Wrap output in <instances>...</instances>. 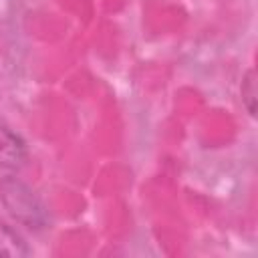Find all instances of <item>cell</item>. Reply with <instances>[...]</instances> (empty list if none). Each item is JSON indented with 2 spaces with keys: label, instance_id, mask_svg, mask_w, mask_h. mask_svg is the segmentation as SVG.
<instances>
[{
  "label": "cell",
  "instance_id": "6da1fadb",
  "mask_svg": "<svg viewBox=\"0 0 258 258\" xmlns=\"http://www.w3.org/2000/svg\"><path fill=\"white\" fill-rule=\"evenodd\" d=\"M0 202L6 212L22 226L30 230H42L48 224V210L42 200L18 177L0 179Z\"/></svg>",
  "mask_w": 258,
  "mask_h": 258
},
{
  "label": "cell",
  "instance_id": "7a4b0ae2",
  "mask_svg": "<svg viewBox=\"0 0 258 258\" xmlns=\"http://www.w3.org/2000/svg\"><path fill=\"white\" fill-rule=\"evenodd\" d=\"M24 143L18 135L10 129L0 125V167L2 169H16L24 161Z\"/></svg>",
  "mask_w": 258,
  "mask_h": 258
},
{
  "label": "cell",
  "instance_id": "3957f363",
  "mask_svg": "<svg viewBox=\"0 0 258 258\" xmlns=\"http://www.w3.org/2000/svg\"><path fill=\"white\" fill-rule=\"evenodd\" d=\"M28 254H30V250H28L26 242L22 240V236L12 226H8L4 220H0V256L22 258Z\"/></svg>",
  "mask_w": 258,
  "mask_h": 258
},
{
  "label": "cell",
  "instance_id": "277c9868",
  "mask_svg": "<svg viewBox=\"0 0 258 258\" xmlns=\"http://www.w3.org/2000/svg\"><path fill=\"white\" fill-rule=\"evenodd\" d=\"M242 103L246 105L248 113L254 117L256 115V75L252 69L242 79Z\"/></svg>",
  "mask_w": 258,
  "mask_h": 258
}]
</instances>
